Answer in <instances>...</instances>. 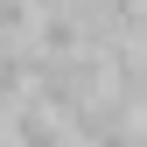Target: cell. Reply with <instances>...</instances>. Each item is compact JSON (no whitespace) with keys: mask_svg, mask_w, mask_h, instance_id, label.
Here are the masks:
<instances>
[{"mask_svg":"<svg viewBox=\"0 0 147 147\" xmlns=\"http://www.w3.org/2000/svg\"><path fill=\"white\" fill-rule=\"evenodd\" d=\"M7 140H14V147H77L70 126L49 112V105H35V98H21V105L7 112Z\"/></svg>","mask_w":147,"mask_h":147,"instance_id":"6da1fadb","label":"cell"},{"mask_svg":"<svg viewBox=\"0 0 147 147\" xmlns=\"http://www.w3.org/2000/svg\"><path fill=\"white\" fill-rule=\"evenodd\" d=\"M28 7H35V14H63L70 0H28Z\"/></svg>","mask_w":147,"mask_h":147,"instance_id":"7a4b0ae2","label":"cell"},{"mask_svg":"<svg viewBox=\"0 0 147 147\" xmlns=\"http://www.w3.org/2000/svg\"><path fill=\"white\" fill-rule=\"evenodd\" d=\"M133 49H140V63H147V14H140V28H133Z\"/></svg>","mask_w":147,"mask_h":147,"instance_id":"3957f363","label":"cell"}]
</instances>
